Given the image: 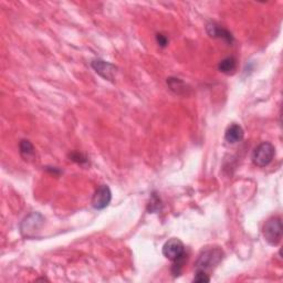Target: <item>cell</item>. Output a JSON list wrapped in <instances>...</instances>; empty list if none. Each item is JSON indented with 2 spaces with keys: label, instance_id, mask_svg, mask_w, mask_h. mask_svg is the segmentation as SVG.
Here are the masks:
<instances>
[{
  "label": "cell",
  "instance_id": "6da1fadb",
  "mask_svg": "<svg viewBox=\"0 0 283 283\" xmlns=\"http://www.w3.org/2000/svg\"><path fill=\"white\" fill-rule=\"evenodd\" d=\"M224 259V251L218 247L208 248L201 251L196 261V270H201L209 274Z\"/></svg>",
  "mask_w": 283,
  "mask_h": 283
},
{
  "label": "cell",
  "instance_id": "7a4b0ae2",
  "mask_svg": "<svg viewBox=\"0 0 283 283\" xmlns=\"http://www.w3.org/2000/svg\"><path fill=\"white\" fill-rule=\"evenodd\" d=\"M275 155V149L269 142H263L259 144L252 152V163L258 167H265L273 161Z\"/></svg>",
  "mask_w": 283,
  "mask_h": 283
},
{
  "label": "cell",
  "instance_id": "3957f363",
  "mask_svg": "<svg viewBox=\"0 0 283 283\" xmlns=\"http://www.w3.org/2000/svg\"><path fill=\"white\" fill-rule=\"evenodd\" d=\"M263 237L271 246H277L282 239V221L280 217H272L263 226Z\"/></svg>",
  "mask_w": 283,
  "mask_h": 283
},
{
  "label": "cell",
  "instance_id": "277c9868",
  "mask_svg": "<svg viewBox=\"0 0 283 283\" xmlns=\"http://www.w3.org/2000/svg\"><path fill=\"white\" fill-rule=\"evenodd\" d=\"M45 224V217L39 212H32L21 222L20 229L25 237H32Z\"/></svg>",
  "mask_w": 283,
  "mask_h": 283
},
{
  "label": "cell",
  "instance_id": "5b68a950",
  "mask_svg": "<svg viewBox=\"0 0 283 283\" xmlns=\"http://www.w3.org/2000/svg\"><path fill=\"white\" fill-rule=\"evenodd\" d=\"M112 200V192L107 185H101V186L95 190V193L92 197V207L96 210H102L106 208L110 205Z\"/></svg>",
  "mask_w": 283,
  "mask_h": 283
},
{
  "label": "cell",
  "instance_id": "8992f818",
  "mask_svg": "<svg viewBox=\"0 0 283 283\" xmlns=\"http://www.w3.org/2000/svg\"><path fill=\"white\" fill-rule=\"evenodd\" d=\"M186 253L184 243L177 238H172L163 246V254L171 261H175Z\"/></svg>",
  "mask_w": 283,
  "mask_h": 283
},
{
  "label": "cell",
  "instance_id": "52a82bcc",
  "mask_svg": "<svg viewBox=\"0 0 283 283\" xmlns=\"http://www.w3.org/2000/svg\"><path fill=\"white\" fill-rule=\"evenodd\" d=\"M91 67L93 68L95 72L99 75H101V77L104 80L112 81L113 82L114 79H115L117 68L110 62L103 61V60H100V59H95L91 62Z\"/></svg>",
  "mask_w": 283,
  "mask_h": 283
},
{
  "label": "cell",
  "instance_id": "ba28073f",
  "mask_svg": "<svg viewBox=\"0 0 283 283\" xmlns=\"http://www.w3.org/2000/svg\"><path fill=\"white\" fill-rule=\"evenodd\" d=\"M206 31L209 37L215 38V39H221L227 42L228 45H232L233 36L231 35V32L225 29L224 27L219 26L218 24L209 23L206 26Z\"/></svg>",
  "mask_w": 283,
  "mask_h": 283
},
{
  "label": "cell",
  "instance_id": "9c48e42d",
  "mask_svg": "<svg viewBox=\"0 0 283 283\" xmlns=\"http://www.w3.org/2000/svg\"><path fill=\"white\" fill-rule=\"evenodd\" d=\"M244 136V132L242 127L239 124H231L229 127L226 129L225 140L228 144L233 145L241 142Z\"/></svg>",
  "mask_w": 283,
  "mask_h": 283
},
{
  "label": "cell",
  "instance_id": "30bf717a",
  "mask_svg": "<svg viewBox=\"0 0 283 283\" xmlns=\"http://www.w3.org/2000/svg\"><path fill=\"white\" fill-rule=\"evenodd\" d=\"M19 152H20V155L21 157L25 161H32L35 160L36 157V150H35V146L32 145V143L28 139H23L20 142L19 144Z\"/></svg>",
  "mask_w": 283,
  "mask_h": 283
},
{
  "label": "cell",
  "instance_id": "8fae6325",
  "mask_svg": "<svg viewBox=\"0 0 283 283\" xmlns=\"http://www.w3.org/2000/svg\"><path fill=\"white\" fill-rule=\"evenodd\" d=\"M167 85L170 86V89L178 95H184L187 94L189 89H187V84L178 78H168L167 79Z\"/></svg>",
  "mask_w": 283,
  "mask_h": 283
},
{
  "label": "cell",
  "instance_id": "7c38bea8",
  "mask_svg": "<svg viewBox=\"0 0 283 283\" xmlns=\"http://www.w3.org/2000/svg\"><path fill=\"white\" fill-rule=\"evenodd\" d=\"M237 69V61L233 57H228L221 60L218 64V70L225 74H233Z\"/></svg>",
  "mask_w": 283,
  "mask_h": 283
},
{
  "label": "cell",
  "instance_id": "4fadbf2b",
  "mask_svg": "<svg viewBox=\"0 0 283 283\" xmlns=\"http://www.w3.org/2000/svg\"><path fill=\"white\" fill-rule=\"evenodd\" d=\"M186 259H187V254L185 253L184 255H182L181 258H178L177 260L173 261V265H172V274L174 276H179L182 274V271L184 268V264L186 262Z\"/></svg>",
  "mask_w": 283,
  "mask_h": 283
},
{
  "label": "cell",
  "instance_id": "5bb4252c",
  "mask_svg": "<svg viewBox=\"0 0 283 283\" xmlns=\"http://www.w3.org/2000/svg\"><path fill=\"white\" fill-rule=\"evenodd\" d=\"M162 209V200L160 196L156 193H153L151 195V199L148 206V210L150 212H159Z\"/></svg>",
  "mask_w": 283,
  "mask_h": 283
},
{
  "label": "cell",
  "instance_id": "9a60e30c",
  "mask_svg": "<svg viewBox=\"0 0 283 283\" xmlns=\"http://www.w3.org/2000/svg\"><path fill=\"white\" fill-rule=\"evenodd\" d=\"M70 159H71V161L78 163V164H80V165H84V164H88V163H89L88 159H86V157L83 154L79 153V152H72V153L70 154Z\"/></svg>",
  "mask_w": 283,
  "mask_h": 283
},
{
  "label": "cell",
  "instance_id": "2e32d148",
  "mask_svg": "<svg viewBox=\"0 0 283 283\" xmlns=\"http://www.w3.org/2000/svg\"><path fill=\"white\" fill-rule=\"evenodd\" d=\"M193 281L194 282H198V283L209 282L210 281V277H209V274H207L206 272L201 271V270H196V273H195V276H194Z\"/></svg>",
  "mask_w": 283,
  "mask_h": 283
},
{
  "label": "cell",
  "instance_id": "e0dca14e",
  "mask_svg": "<svg viewBox=\"0 0 283 283\" xmlns=\"http://www.w3.org/2000/svg\"><path fill=\"white\" fill-rule=\"evenodd\" d=\"M156 41L159 43V46L162 48H165L168 45V38L163 34H157L156 35Z\"/></svg>",
  "mask_w": 283,
  "mask_h": 283
}]
</instances>
